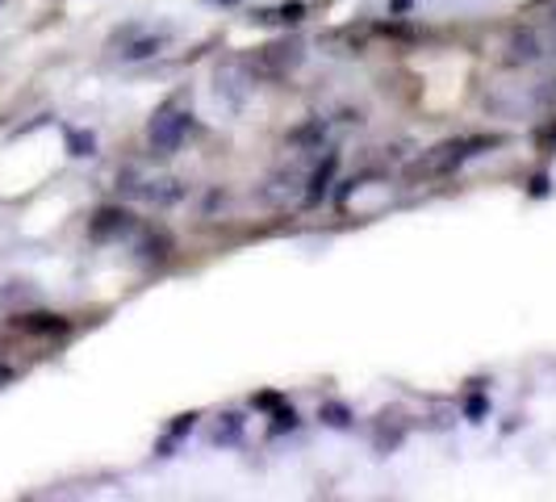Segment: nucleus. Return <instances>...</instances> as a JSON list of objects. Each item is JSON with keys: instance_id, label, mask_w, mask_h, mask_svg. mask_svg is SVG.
Returning a JSON list of instances; mask_svg holds the SVG:
<instances>
[{"instance_id": "nucleus-1", "label": "nucleus", "mask_w": 556, "mask_h": 502, "mask_svg": "<svg viewBox=\"0 0 556 502\" xmlns=\"http://www.w3.org/2000/svg\"><path fill=\"white\" fill-rule=\"evenodd\" d=\"M193 135V113L189 110H160L151 122H147V142H151V151L155 155H176L185 139Z\"/></svg>"}, {"instance_id": "nucleus-2", "label": "nucleus", "mask_w": 556, "mask_h": 502, "mask_svg": "<svg viewBox=\"0 0 556 502\" xmlns=\"http://www.w3.org/2000/svg\"><path fill=\"white\" fill-rule=\"evenodd\" d=\"M502 139H460V142H444V147H435V151H427L422 160H418V172L422 176H447V172H456V167L465 164V160H473L481 155L485 147H498Z\"/></svg>"}, {"instance_id": "nucleus-3", "label": "nucleus", "mask_w": 556, "mask_h": 502, "mask_svg": "<svg viewBox=\"0 0 556 502\" xmlns=\"http://www.w3.org/2000/svg\"><path fill=\"white\" fill-rule=\"evenodd\" d=\"M302 63V42H273V47H264L255 63H251V76H285V72H293Z\"/></svg>"}, {"instance_id": "nucleus-4", "label": "nucleus", "mask_w": 556, "mask_h": 502, "mask_svg": "<svg viewBox=\"0 0 556 502\" xmlns=\"http://www.w3.org/2000/svg\"><path fill=\"white\" fill-rule=\"evenodd\" d=\"M540 59H544V47H540L535 29H515L510 34V63H540Z\"/></svg>"}, {"instance_id": "nucleus-5", "label": "nucleus", "mask_w": 556, "mask_h": 502, "mask_svg": "<svg viewBox=\"0 0 556 502\" xmlns=\"http://www.w3.org/2000/svg\"><path fill=\"white\" fill-rule=\"evenodd\" d=\"M130 226L135 223H130V214H126V210H101L88 230H92V239H113V235H126Z\"/></svg>"}, {"instance_id": "nucleus-6", "label": "nucleus", "mask_w": 556, "mask_h": 502, "mask_svg": "<svg viewBox=\"0 0 556 502\" xmlns=\"http://www.w3.org/2000/svg\"><path fill=\"white\" fill-rule=\"evenodd\" d=\"M135 193H139L142 201H151V205H176V201L185 197V189H180L176 180H147Z\"/></svg>"}, {"instance_id": "nucleus-7", "label": "nucleus", "mask_w": 556, "mask_h": 502, "mask_svg": "<svg viewBox=\"0 0 556 502\" xmlns=\"http://www.w3.org/2000/svg\"><path fill=\"white\" fill-rule=\"evenodd\" d=\"M17 327H22V331H29V335H59V331H67V323H63L59 314H29V318H22Z\"/></svg>"}, {"instance_id": "nucleus-8", "label": "nucleus", "mask_w": 556, "mask_h": 502, "mask_svg": "<svg viewBox=\"0 0 556 502\" xmlns=\"http://www.w3.org/2000/svg\"><path fill=\"white\" fill-rule=\"evenodd\" d=\"M160 47H164V38H142V42H135V47H126L122 59H147V55H155Z\"/></svg>"}, {"instance_id": "nucleus-9", "label": "nucleus", "mask_w": 556, "mask_h": 502, "mask_svg": "<svg viewBox=\"0 0 556 502\" xmlns=\"http://www.w3.org/2000/svg\"><path fill=\"white\" fill-rule=\"evenodd\" d=\"M67 147H72V155H92L97 139H92V135H72V139H67Z\"/></svg>"}, {"instance_id": "nucleus-10", "label": "nucleus", "mask_w": 556, "mask_h": 502, "mask_svg": "<svg viewBox=\"0 0 556 502\" xmlns=\"http://www.w3.org/2000/svg\"><path fill=\"white\" fill-rule=\"evenodd\" d=\"M323 418H327L331 427H348V411H343V406H327V411H323Z\"/></svg>"}]
</instances>
